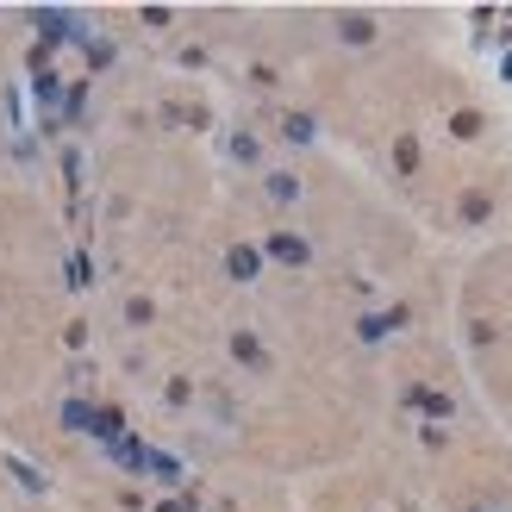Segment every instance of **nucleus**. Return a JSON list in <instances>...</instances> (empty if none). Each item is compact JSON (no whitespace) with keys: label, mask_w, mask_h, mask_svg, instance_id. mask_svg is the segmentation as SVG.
Segmentation results:
<instances>
[{"label":"nucleus","mask_w":512,"mask_h":512,"mask_svg":"<svg viewBox=\"0 0 512 512\" xmlns=\"http://www.w3.org/2000/svg\"><path fill=\"white\" fill-rule=\"evenodd\" d=\"M281 138H288V144H313V119H306V113H294V119H288V132H281Z\"/></svg>","instance_id":"obj_3"},{"label":"nucleus","mask_w":512,"mask_h":512,"mask_svg":"<svg viewBox=\"0 0 512 512\" xmlns=\"http://www.w3.org/2000/svg\"><path fill=\"white\" fill-rule=\"evenodd\" d=\"M263 182H269V200H281V207H288V200H300V182H294L288 169H269Z\"/></svg>","instance_id":"obj_1"},{"label":"nucleus","mask_w":512,"mask_h":512,"mask_svg":"<svg viewBox=\"0 0 512 512\" xmlns=\"http://www.w3.org/2000/svg\"><path fill=\"white\" fill-rule=\"evenodd\" d=\"M344 38H350V44H369L375 25H369V19H344Z\"/></svg>","instance_id":"obj_5"},{"label":"nucleus","mask_w":512,"mask_h":512,"mask_svg":"<svg viewBox=\"0 0 512 512\" xmlns=\"http://www.w3.org/2000/svg\"><path fill=\"white\" fill-rule=\"evenodd\" d=\"M63 425H100V419H94V406H82V400H69V406H63ZM94 438H100V431H94Z\"/></svg>","instance_id":"obj_2"},{"label":"nucleus","mask_w":512,"mask_h":512,"mask_svg":"<svg viewBox=\"0 0 512 512\" xmlns=\"http://www.w3.org/2000/svg\"><path fill=\"white\" fill-rule=\"evenodd\" d=\"M269 250H275V256H288V263H306V244H300V238H275Z\"/></svg>","instance_id":"obj_4"},{"label":"nucleus","mask_w":512,"mask_h":512,"mask_svg":"<svg viewBox=\"0 0 512 512\" xmlns=\"http://www.w3.org/2000/svg\"><path fill=\"white\" fill-rule=\"evenodd\" d=\"M475 512H488V506H475Z\"/></svg>","instance_id":"obj_6"}]
</instances>
